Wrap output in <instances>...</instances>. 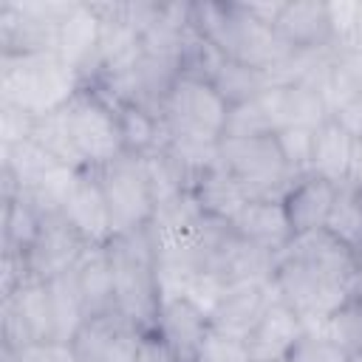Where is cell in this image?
I'll list each match as a JSON object with an SVG mask.
<instances>
[{
  "mask_svg": "<svg viewBox=\"0 0 362 362\" xmlns=\"http://www.w3.org/2000/svg\"><path fill=\"white\" fill-rule=\"evenodd\" d=\"M40 229H42V215L23 192H17L14 198L6 201L3 249H14V252L25 255L34 246V240L40 238Z\"/></svg>",
  "mask_w": 362,
  "mask_h": 362,
  "instance_id": "31",
  "label": "cell"
},
{
  "mask_svg": "<svg viewBox=\"0 0 362 362\" xmlns=\"http://www.w3.org/2000/svg\"><path fill=\"white\" fill-rule=\"evenodd\" d=\"M286 362H348V354L322 331H305Z\"/></svg>",
  "mask_w": 362,
  "mask_h": 362,
  "instance_id": "35",
  "label": "cell"
},
{
  "mask_svg": "<svg viewBox=\"0 0 362 362\" xmlns=\"http://www.w3.org/2000/svg\"><path fill=\"white\" fill-rule=\"evenodd\" d=\"M277 300L272 280H249V283H232L226 286L218 308L209 314V328L235 339H243L255 331L266 308Z\"/></svg>",
  "mask_w": 362,
  "mask_h": 362,
  "instance_id": "11",
  "label": "cell"
},
{
  "mask_svg": "<svg viewBox=\"0 0 362 362\" xmlns=\"http://www.w3.org/2000/svg\"><path fill=\"white\" fill-rule=\"evenodd\" d=\"M351 158H354V139L334 122H322L314 130V153H311V173L342 187L351 181Z\"/></svg>",
  "mask_w": 362,
  "mask_h": 362,
  "instance_id": "22",
  "label": "cell"
},
{
  "mask_svg": "<svg viewBox=\"0 0 362 362\" xmlns=\"http://www.w3.org/2000/svg\"><path fill=\"white\" fill-rule=\"evenodd\" d=\"M116 308L130 317L141 331H153L158 320V294H156V252L147 229L116 235L107 243Z\"/></svg>",
  "mask_w": 362,
  "mask_h": 362,
  "instance_id": "2",
  "label": "cell"
},
{
  "mask_svg": "<svg viewBox=\"0 0 362 362\" xmlns=\"http://www.w3.org/2000/svg\"><path fill=\"white\" fill-rule=\"evenodd\" d=\"M328 339H334L348 356L362 351V297H351L345 305H339L325 325L320 328Z\"/></svg>",
  "mask_w": 362,
  "mask_h": 362,
  "instance_id": "32",
  "label": "cell"
},
{
  "mask_svg": "<svg viewBox=\"0 0 362 362\" xmlns=\"http://www.w3.org/2000/svg\"><path fill=\"white\" fill-rule=\"evenodd\" d=\"M218 153L226 173L246 189L249 198H283L297 181L274 136L221 139Z\"/></svg>",
  "mask_w": 362,
  "mask_h": 362,
  "instance_id": "5",
  "label": "cell"
},
{
  "mask_svg": "<svg viewBox=\"0 0 362 362\" xmlns=\"http://www.w3.org/2000/svg\"><path fill=\"white\" fill-rule=\"evenodd\" d=\"M354 291H362V255H356V286Z\"/></svg>",
  "mask_w": 362,
  "mask_h": 362,
  "instance_id": "45",
  "label": "cell"
},
{
  "mask_svg": "<svg viewBox=\"0 0 362 362\" xmlns=\"http://www.w3.org/2000/svg\"><path fill=\"white\" fill-rule=\"evenodd\" d=\"M277 147L291 170L294 178L311 173V153H314V130L311 127H283L274 133Z\"/></svg>",
  "mask_w": 362,
  "mask_h": 362,
  "instance_id": "34",
  "label": "cell"
},
{
  "mask_svg": "<svg viewBox=\"0 0 362 362\" xmlns=\"http://www.w3.org/2000/svg\"><path fill=\"white\" fill-rule=\"evenodd\" d=\"M351 184L362 189V139L354 141V158H351Z\"/></svg>",
  "mask_w": 362,
  "mask_h": 362,
  "instance_id": "44",
  "label": "cell"
},
{
  "mask_svg": "<svg viewBox=\"0 0 362 362\" xmlns=\"http://www.w3.org/2000/svg\"><path fill=\"white\" fill-rule=\"evenodd\" d=\"M85 249H88V243L74 232V226L62 215L42 218L40 238L25 252L28 272H31V277L48 283V280L71 272L76 266V260L82 257Z\"/></svg>",
  "mask_w": 362,
  "mask_h": 362,
  "instance_id": "12",
  "label": "cell"
},
{
  "mask_svg": "<svg viewBox=\"0 0 362 362\" xmlns=\"http://www.w3.org/2000/svg\"><path fill=\"white\" fill-rule=\"evenodd\" d=\"M325 229L354 255H362V195L359 187H354L351 181L337 187V198L331 204Z\"/></svg>",
  "mask_w": 362,
  "mask_h": 362,
  "instance_id": "26",
  "label": "cell"
},
{
  "mask_svg": "<svg viewBox=\"0 0 362 362\" xmlns=\"http://www.w3.org/2000/svg\"><path fill=\"white\" fill-rule=\"evenodd\" d=\"M195 362H252V356L243 339H235L209 328L195 354Z\"/></svg>",
  "mask_w": 362,
  "mask_h": 362,
  "instance_id": "36",
  "label": "cell"
},
{
  "mask_svg": "<svg viewBox=\"0 0 362 362\" xmlns=\"http://www.w3.org/2000/svg\"><path fill=\"white\" fill-rule=\"evenodd\" d=\"M272 286H274L277 300L291 305L308 331H320L325 325V320L354 297V286L331 280L328 274L317 272L314 266H308L300 257L286 255V252L277 255V263L272 272Z\"/></svg>",
  "mask_w": 362,
  "mask_h": 362,
  "instance_id": "3",
  "label": "cell"
},
{
  "mask_svg": "<svg viewBox=\"0 0 362 362\" xmlns=\"http://www.w3.org/2000/svg\"><path fill=\"white\" fill-rule=\"evenodd\" d=\"M59 161H54L37 141L25 139L20 144H11V147H3V170L14 178L17 189H28L34 187L48 170H54ZM65 167V164H62Z\"/></svg>",
  "mask_w": 362,
  "mask_h": 362,
  "instance_id": "30",
  "label": "cell"
},
{
  "mask_svg": "<svg viewBox=\"0 0 362 362\" xmlns=\"http://www.w3.org/2000/svg\"><path fill=\"white\" fill-rule=\"evenodd\" d=\"M71 274L85 308V320L116 308V286H113V266L107 246H88L76 260V266L71 269Z\"/></svg>",
  "mask_w": 362,
  "mask_h": 362,
  "instance_id": "18",
  "label": "cell"
},
{
  "mask_svg": "<svg viewBox=\"0 0 362 362\" xmlns=\"http://www.w3.org/2000/svg\"><path fill=\"white\" fill-rule=\"evenodd\" d=\"M48 291H51V311H54V339L71 345L85 322V308H82L74 274L65 272L48 280Z\"/></svg>",
  "mask_w": 362,
  "mask_h": 362,
  "instance_id": "27",
  "label": "cell"
},
{
  "mask_svg": "<svg viewBox=\"0 0 362 362\" xmlns=\"http://www.w3.org/2000/svg\"><path fill=\"white\" fill-rule=\"evenodd\" d=\"M102 42V17L88 3H71L68 11L57 23V54L65 65H71L82 79L85 68L96 65Z\"/></svg>",
  "mask_w": 362,
  "mask_h": 362,
  "instance_id": "13",
  "label": "cell"
},
{
  "mask_svg": "<svg viewBox=\"0 0 362 362\" xmlns=\"http://www.w3.org/2000/svg\"><path fill=\"white\" fill-rule=\"evenodd\" d=\"M153 331L167 342V348L178 362H195V354L209 331V317L201 308H195L189 300H175L158 308V320Z\"/></svg>",
  "mask_w": 362,
  "mask_h": 362,
  "instance_id": "19",
  "label": "cell"
},
{
  "mask_svg": "<svg viewBox=\"0 0 362 362\" xmlns=\"http://www.w3.org/2000/svg\"><path fill=\"white\" fill-rule=\"evenodd\" d=\"M119 127H122V141L124 153L130 156H147L150 150L164 147L167 141V127L158 113L147 110L144 105L136 102H113Z\"/></svg>",
  "mask_w": 362,
  "mask_h": 362,
  "instance_id": "24",
  "label": "cell"
},
{
  "mask_svg": "<svg viewBox=\"0 0 362 362\" xmlns=\"http://www.w3.org/2000/svg\"><path fill=\"white\" fill-rule=\"evenodd\" d=\"M348 362H362V351H359V354H354V356H348Z\"/></svg>",
  "mask_w": 362,
  "mask_h": 362,
  "instance_id": "46",
  "label": "cell"
},
{
  "mask_svg": "<svg viewBox=\"0 0 362 362\" xmlns=\"http://www.w3.org/2000/svg\"><path fill=\"white\" fill-rule=\"evenodd\" d=\"M74 232L88 243V246H107L113 240V223H110V209L102 192L99 173L93 167H85L76 173L59 212Z\"/></svg>",
  "mask_w": 362,
  "mask_h": 362,
  "instance_id": "9",
  "label": "cell"
},
{
  "mask_svg": "<svg viewBox=\"0 0 362 362\" xmlns=\"http://www.w3.org/2000/svg\"><path fill=\"white\" fill-rule=\"evenodd\" d=\"M31 141H37L54 161L71 167V170H85V158L79 156L74 139H71V130H68V122H65V113L57 110V113H48V116H40L34 122V130H31Z\"/></svg>",
  "mask_w": 362,
  "mask_h": 362,
  "instance_id": "29",
  "label": "cell"
},
{
  "mask_svg": "<svg viewBox=\"0 0 362 362\" xmlns=\"http://www.w3.org/2000/svg\"><path fill=\"white\" fill-rule=\"evenodd\" d=\"M161 122L170 139L218 144L223 139L229 105L212 88V82L195 76H178L161 105Z\"/></svg>",
  "mask_w": 362,
  "mask_h": 362,
  "instance_id": "4",
  "label": "cell"
},
{
  "mask_svg": "<svg viewBox=\"0 0 362 362\" xmlns=\"http://www.w3.org/2000/svg\"><path fill=\"white\" fill-rule=\"evenodd\" d=\"M283 252L300 257L303 263L314 266L317 272L328 274L331 280H339L345 286H356V255L348 246H342L328 229L297 235Z\"/></svg>",
  "mask_w": 362,
  "mask_h": 362,
  "instance_id": "20",
  "label": "cell"
},
{
  "mask_svg": "<svg viewBox=\"0 0 362 362\" xmlns=\"http://www.w3.org/2000/svg\"><path fill=\"white\" fill-rule=\"evenodd\" d=\"M76 362H88V359H76Z\"/></svg>",
  "mask_w": 362,
  "mask_h": 362,
  "instance_id": "48",
  "label": "cell"
},
{
  "mask_svg": "<svg viewBox=\"0 0 362 362\" xmlns=\"http://www.w3.org/2000/svg\"><path fill=\"white\" fill-rule=\"evenodd\" d=\"M272 82H274L272 74L255 71V68L240 65V62H232V59H223L221 68H218L215 76H212V88L221 93V99H223L229 107L257 99Z\"/></svg>",
  "mask_w": 362,
  "mask_h": 362,
  "instance_id": "28",
  "label": "cell"
},
{
  "mask_svg": "<svg viewBox=\"0 0 362 362\" xmlns=\"http://www.w3.org/2000/svg\"><path fill=\"white\" fill-rule=\"evenodd\" d=\"M232 232L272 255H280L291 240V223L283 206V198H249L246 206L229 223Z\"/></svg>",
  "mask_w": 362,
  "mask_h": 362,
  "instance_id": "15",
  "label": "cell"
},
{
  "mask_svg": "<svg viewBox=\"0 0 362 362\" xmlns=\"http://www.w3.org/2000/svg\"><path fill=\"white\" fill-rule=\"evenodd\" d=\"M354 294H356V297H362V291H354Z\"/></svg>",
  "mask_w": 362,
  "mask_h": 362,
  "instance_id": "47",
  "label": "cell"
},
{
  "mask_svg": "<svg viewBox=\"0 0 362 362\" xmlns=\"http://www.w3.org/2000/svg\"><path fill=\"white\" fill-rule=\"evenodd\" d=\"M6 362H76V351H74V345L45 339V342L25 345L14 356H6Z\"/></svg>",
  "mask_w": 362,
  "mask_h": 362,
  "instance_id": "39",
  "label": "cell"
},
{
  "mask_svg": "<svg viewBox=\"0 0 362 362\" xmlns=\"http://www.w3.org/2000/svg\"><path fill=\"white\" fill-rule=\"evenodd\" d=\"M3 303L20 317V322L28 328L34 342L54 339V311H51V291L45 280L31 277L14 294L3 297Z\"/></svg>",
  "mask_w": 362,
  "mask_h": 362,
  "instance_id": "25",
  "label": "cell"
},
{
  "mask_svg": "<svg viewBox=\"0 0 362 362\" xmlns=\"http://www.w3.org/2000/svg\"><path fill=\"white\" fill-rule=\"evenodd\" d=\"M252 20H257V23H263V25H269V28H274L277 25V20H280V14H283V8H286V3H238Z\"/></svg>",
  "mask_w": 362,
  "mask_h": 362,
  "instance_id": "43",
  "label": "cell"
},
{
  "mask_svg": "<svg viewBox=\"0 0 362 362\" xmlns=\"http://www.w3.org/2000/svg\"><path fill=\"white\" fill-rule=\"evenodd\" d=\"M305 331L308 328L300 314L283 300H274L255 325V331L246 337L252 362H286L294 345L305 337Z\"/></svg>",
  "mask_w": 362,
  "mask_h": 362,
  "instance_id": "14",
  "label": "cell"
},
{
  "mask_svg": "<svg viewBox=\"0 0 362 362\" xmlns=\"http://www.w3.org/2000/svg\"><path fill=\"white\" fill-rule=\"evenodd\" d=\"M62 113H65L71 139L88 167L99 170L124 153L116 107L93 85H82V90L62 107Z\"/></svg>",
  "mask_w": 362,
  "mask_h": 362,
  "instance_id": "6",
  "label": "cell"
},
{
  "mask_svg": "<svg viewBox=\"0 0 362 362\" xmlns=\"http://www.w3.org/2000/svg\"><path fill=\"white\" fill-rule=\"evenodd\" d=\"M255 136H274V127H272L260 99L229 107L223 139H255Z\"/></svg>",
  "mask_w": 362,
  "mask_h": 362,
  "instance_id": "33",
  "label": "cell"
},
{
  "mask_svg": "<svg viewBox=\"0 0 362 362\" xmlns=\"http://www.w3.org/2000/svg\"><path fill=\"white\" fill-rule=\"evenodd\" d=\"M34 122H37V116L25 113L23 107L0 102V139H3V147H11V144H20V141L31 139Z\"/></svg>",
  "mask_w": 362,
  "mask_h": 362,
  "instance_id": "38",
  "label": "cell"
},
{
  "mask_svg": "<svg viewBox=\"0 0 362 362\" xmlns=\"http://www.w3.org/2000/svg\"><path fill=\"white\" fill-rule=\"evenodd\" d=\"M136 362H178V359L156 331H144L141 345L136 351Z\"/></svg>",
  "mask_w": 362,
  "mask_h": 362,
  "instance_id": "42",
  "label": "cell"
},
{
  "mask_svg": "<svg viewBox=\"0 0 362 362\" xmlns=\"http://www.w3.org/2000/svg\"><path fill=\"white\" fill-rule=\"evenodd\" d=\"M334 198H337V187L331 181H325V178H320L314 173L300 175L288 187V192L283 195V206H286V215H288L294 238L317 232V229H325V221H328Z\"/></svg>",
  "mask_w": 362,
  "mask_h": 362,
  "instance_id": "17",
  "label": "cell"
},
{
  "mask_svg": "<svg viewBox=\"0 0 362 362\" xmlns=\"http://www.w3.org/2000/svg\"><path fill=\"white\" fill-rule=\"evenodd\" d=\"M356 17H359V3H328V20H331V31L334 40L354 45L356 40Z\"/></svg>",
  "mask_w": 362,
  "mask_h": 362,
  "instance_id": "40",
  "label": "cell"
},
{
  "mask_svg": "<svg viewBox=\"0 0 362 362\" xmlns=\"http://www.w3.org/2000/svg\"><path fill=\"white\" fill-rule=\"evenodd\" d=\"M274 263H277V255L238 238L229 229V235L221 240L206 269H212L226 280V286H232V283H249V280H272Z\"/></svg>",
  "mask_w": 362,
  "mask_h": 362,
  "instance_id": "21",
  "label": "cell"
},
{
  "mask_svg": "<svg viewBox=\"0 0 362 362\" xmlns=\"http://www.w3.org/2000/svg\"><path fill=\"white\" fill-rule=\"evenodd\" d=\"M257 99H260L274 133L283 127L317 130L322 122L331 119L325 96L308 82H297V79L294 82H272Z\"/></svg>",
  "mask_w": 362,
  "mask_h": 362,
  "instance_id": "10",
  "label": "cell"
},
{
  "mask_svg": "<svg viewBox=\"0 0 362 362\" xmlns=\"http://www.w3.org/2000/svg\"><path fill=\"white\" fill-rule=\"evenodd\" d=\"M223 291H226V280H223L221 274H215L212 269H204V272H198V274L192 277V283H189L184 300H189L195 308H201V311L209 317V314L218 308Z\"/></svg>",
  "mask_w": 362,
  "mask_h": 362,
  "instance_id": "37",
  "label": "cell"
},
{
  "mask_svg": "<svg viewBox=\"0 0 362 362\" xmlns=\"http://www.w3.org/2000/svg\"><path fill=\"white\" fill-rule=\"evenodd\" d=\"M82 90V76L59 59L57 51L11 54L0 68V102L23 107L31 116L62 110Z\"/></svg>",
  "mask_w": 362,
  "mask_h": 362,
  "instance_id": "1",
  "label": "cell"
},
{
  "mask_svg": "<svg viewBox=\"0 0 362 362\" xmlns=\"http://www.w3.org/2000/svg\"><path fill=\"white\" fill-rule=\"evenodd\" d=\"M144 331L124 317L119 308L88 317L71 342L76 351V359L88 362H136V351L141 345Z\"/></svg>",
  "mask_w": 362,
  "mask_h": 362,
  "instance_id": "8",
  "label": "cell"
},
{
  "mask_svg": "<svg viewBox=\"0 0 362 362\" xmlns=\"http://www.w3.org/2000/svg\"><path fill=\"white\" fill-rule=\"evenodd\" d=\"M192 198H195V204L206 212V215H212V218H218V221H226V223H232L235 221V215L246 206V201H249V195H246V189L226 173V167L218 161L215 167H209L195 184H192Z\"/></svg>",
  "mask_w": 362,
  "mask_h": 362,
  "instance_id": "23",
  "label": "cell"
},
{
  "mask_svg": "<svg viewBox=\"0 0 362 362\" xmlns=\"http://www.w3.org/2000/svg\"><path fill=\"white\" fill-rule=\"evenodd\" d=\"M359 195H362V189H359Z\"/></svg>",
  "mask_w": 362,
  "mask_h": 362,
  "instance_id": "49",
  "label": "cell"
},
{
  "mask_svg": "<svg viewBox=\"0 0 362 362\" xmlns=\"http://www.w3.org/2000/svg\"><path fill=\"white\" fill-rule=\"evenodd\" d=\"M331 119H334L354 141L362 139V93L354 96V99H348V102H342L339 107H334V110H331Z\"/></svg>",
  "mask_w": 362,
  "mask_h": 362,
  "instance_id": "41",
  "label": "cell"
},
{
  "mask_svg": "<svg viewBox=\"0 0 362 362\" xmlns=\"http://www.w3.org/2000/svg\"><path fill=\"white\" fill-rule=\"evenodd\" d=\"M96 173H99L102 192L110 209L113 238L147 229L156 215V198H153L141 156L122 153L105 167H99Z\"/></svg>",
  "mask_w": 362,
  "mask_h": 362,
  "instance_id": "7",
  "label": "cell"
},
{
  "mask_svg": "<svg viewBox=\"0 0 362 362\" xmlns=\"http://www.w3.org/2000/svg\"><path fill=\"white\" fill-rule=\"evenodd\" d=\"M274 31L297 54H308V51L325 48L328 42H334L331 20H328V3H320V0L286 3Z\"/></svg>",
  "mask_w": 362,
  "mask_h": 362,
  "instance_id": "16",
  "label": "cell"
}]
</instances>
